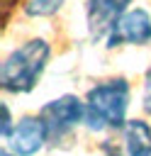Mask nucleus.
<instances>
[{"mask_svg":"<svg viewBox=\"0 0 151 156\" xmlns=\"http://www.w3.org/2000/svg\"><path fill=\"white\" fill-rule=\"evenodd\" d=\"M49 129V139L63 136L68 129H73L80 119H85V102H80L76 95H61L51 102H46L39 112Z\"/></svg>","mask_w":151,"mask_h":156,"instance_id":"nucleus-3","label":"nucleus"},{"mask_svg":"<svg viewBox=\"0 0 151 156\" xmlns=\"http://www.w3.org/2000/svg\"><path fill=\"white\" fill-rule=\"evenodd\" d=\"M0 156H17V154H12L10 149H5V151H0Z\"/></svg>","mask_w":151,"mask_h":156,"instance_id":"nucleus-11","label":"nucleus"},{"mask_svg":"<svg viewBox=\"0 0 151 156\" xmlns=\"http://www.w3.org/2000/svg\"><path fill=\"white\" fill-rule=\"evenodd\" d=\"M144 110L151 115V71L146 76V85H144Z\"/></svg>","mask_w":151,"mask_h":156,"instance_id":"nucleus-9","label":"nucleus"},{"mask_svg":"<svg viewBox=\"0 0 151 156\" xmlns=\"http://www.w3.org/2000/svg\"><path fill=\"white\" fill-rule=\"evenodd\" d=\"M134 156H151V146H144L141 151H136Z\"/></svg>","mask_w":151,"mask_h":156,"instance_id":"nucleus-10","label":"nucleus"},{"mask_svg":"<svg viewBox=\"0 0 151 156\" xmlns=\"http://www.w3.org/2000/svg\"><path fill=\"white\" fill-rule=\"evenodd\" d=\"M127 105H129V85L124 78L105 80L95 85L85 98V124L93 132L100 129H117L127 119Z\"/></svg>","mask_w":151,"mask_h":156,"instance_id":"nucleus-2","label":"nucleus"},{"mask_svg":"<svg viewBox=\"0 0 151 156\" xmlns=\"http://www.w3.org/2000/svg\"><path fill=\"white\" fill-rule=\"evenodd\" d=\"M122 146L124 156H134L144 146H151V127L141 119H132L122 124Z\"/></svg>","mask_w":151,"mask_h":156,"instance_id":"nucleus-7","label":"nucleus"},{"mask_svg":"<svg viewBox=\"0 0 151 156\" xmlns=\"http://www.w3.org/2000/svg\"><path fill=\"white\" fill-rule=\"evenodd\" d=\"M63 0H27L24 2V12L29 17H49V15H56L61 10Z\"/></svg>","mask_w":151,"mask_h":156,"instance_id":"nucleus-8","label":"nucleus"},{"mask_svg":"<svg viewBox=\"0 0 151 156\" xmlns=\"http://www.w3.org/2000/svg\"><path fill=\"white\" fill-rule=\"evenodd\" d=\"M49 54L51 49L44 39L24 41L19 49H15L5 58L0 68V85L7 93H29L44 73Z\"/></svg>","mask_w":151,"mask_h":156,"instance_id":"nucleus-1","label":"nucleus"},{"mask_svg":"<svg viewBox=\"0 0 151 156\" xmlns=\"http://www.w3.org/2000/svg\"><path fill=\"white\" fill-rule=\"evenodd\" d=\"M5 139H7V146H10L12 154H17V156H32L49 139V129H46V124H44L41 117H22Z\"/></svg>","mask_w":151,"mask_h":156,"instance_id":"nucleus-5","label":"nucleus"},{"mask_svg":"<svg viewBox=\"0 0 151 156\" xmlns=\"http://www.w3.org/2000/svg\"><path fill=\"white\" fill-rule=\"evenodd\" d=\"M151 41V15L141 7L129 10L119 17V22L112 27V32L107 34V46H117V44H149Z\"/></svg>","mask_w":151,"mask_h":156,"instance_id":"nucleus-4","label":"nucleus"},{"mask_svg":"<svg viewBox=\"0 0 151 156\" xmlns=\"http://www.w3.org/2000/svg\"><path fill=\"white\" fill-rule=\"evenodd\" d=\"M132 0H88V29L93 39H107L112 27L119 22V17L127 12V5Z\"/></svg>","mask_w":151,"mask_h":156,"instance_id":"nucleus-6","label":"nucleus"}]
</instances>
